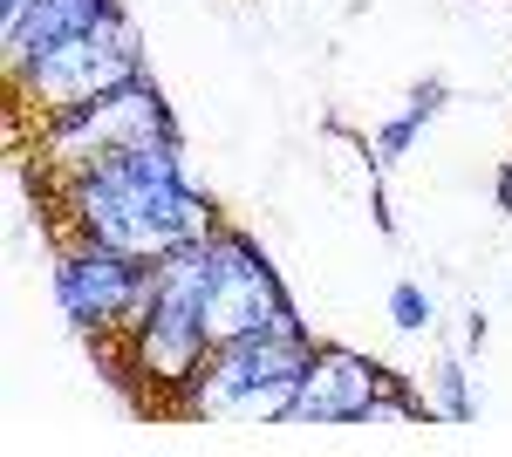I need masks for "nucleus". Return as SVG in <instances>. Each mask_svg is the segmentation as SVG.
I'll return each instance as SVG.
<instances>
[{"mask_svg":"<svg viewBox=\"0 0 512 457\" xmlns=\"http://www.w3.org/2000/svg\"><path fill=\"white\" fill-rule=\"evenodd\" d=\"M178 151H185V137L151 144V151H117L62 185H48L55 191V239H96L144 267H158L178 246L212 239L226 219H219L212 191H192L178 178Z\"/></svg>","mask_w":512,"mask_h":457,"instance_id":"nucleus-1","label":"nucleus"},{"mask_svg":"<svg viewBox=\"0 0 512 457\" xmlns=\"http://www.w3.org/2000/svg\"><path fill=\"white\" fill-rule=\"evenodd\" d=\"M117 14H123V0H0V62L14 76L35 55H48V48H62L76 35H96Z\"/></svg>","mask_w":512,"mask_h":457,"instance_id":"nucleus-8","label":"nucleus"},{"mask_svg":"<svg viewBox=\"0 0 512 457\" xmlns=\"http://www.w3.org/2000/svg\"><path fill=\"white\" fill-rule=\"evenodd\" d=\"M417 403H424V423H465L478 410L472 403V376H465V362L458 355H437L431 376L417 382Z\"/></svg>","mask_w":512,"mask_h":457,"instance_id":"nucleus-9","label":"nucleus"},{"mask_svg":"<svg viewBox=\"0 0 512 457\" xmlns=\"http://www.w3.org/2000/svg\"><path fill=\"white\" fill-rule=\"evenodd\" d=\"M308 355H315L308 321H294V328H267V335H246V342H219L205 362H198V376L171 396L164 417H178V423H226V410H233L246 389L280 382V376H301Z\"/></svg>","mask_w":512,"mask_h":457,"instance_id":"nucleus-6","label":"nucleus"},{"mask_svg":"<svg viewBox=\"0 0 512 457\" xmlns=\"http://www.w3.org/2000/svg\"><path fill=\"white\" fill-rule=\"evenodd\" d=\"M403 376H390L376 355L342 342H315L301 389H294V423H315V430H369L376 403L390 396Z\"/></svg>","mask_w":512,"mask_h":457,"instance_id":"nucleus-7","label":"nucleus"},{"mask_svg":"<svg viewBox=\"0 0 512 457\" xmlns=\"http://www.w3.org/2000/svg\"><path fill=\"white\" fill-rule=\"evenodd\" d=\"M137 76H151V69H144V35H137L130 14L103 21L96 35H76V41H62V48H48V55H35L28 69L7 76V89H14V110H7L14 151L28 144V123L41 130L55 116H76L89 103L130 89Z\"/></svg>","mask_w":512,"mask_h":457,"instance_id":"nucleus-2","label":"nucleus"},{"mask_svg":"<svg viewBox=\"0 0 512 457\" xmlns=\"http://www.w3.org/2000/svg\"><path fill=\"white\" fill-rule=\"evenodd\" d=\"M55 301L89 342L130 335L151 314V267L96 239H55Z\"/></svg>","mask_w":512,"mask_h":457,"instance_id":"nucleus-4","label":"nucleus"},{"mask_svg":"<svg viewBox=\"0 0 512 457\" xmlns=\"http://www.w3.org/2000/svg\"><path fill=\"white\" fill-rule=\"evenodd\" d=\"M171 137H178V116L164 103V89L151 76H137L130 89L89 103V110L41 123L35 137L21 144V164H41V185H62V178H76V171L103 164V157L151 151V144H171Z\"/></svg>","mask_w":512,"mask_h":457,"instance_id":"nucleus-3","label":"nucleus"},{"mask_svg":"<svg viewBox=\"0 0 512 457\" xmlns=\"http://www.w3.org/2000/svg\"><path fill=\"white\" fill-rule=\"evenodd\" d=\"M301 314L287 301L280 273L267 267V253L246 239L239 226L212 232V267H205V294H198V328L219 342H246V335H267V328H294Z\"/></svg>","mask_w":512,"mask_h":457,"instance_id":"nucleus-5","label":"nucleus"},{"mask_svg":"<svg viewBox=\"0 0 512 457\" xmlns=\"http://www.w3.org/2000/svg\"><path fill=\"white\" fill-rule=\"evenodd\" d=\"M390 321L403 328V335H431L437 328V294L424 287V280H396L390 287Z\"/></svg>","mask_w":512,"mask_h":457,"instance_id":"nucleus-10","label":"nucleus"},{"mask_svg":"<svg viewBox=\"0 0 512 457\" xmlns=\"http://www.w3.org/2000/svg\"><path fill=\"white\" fill-rule=\"evenodd\" d=\"M492 191H499V212H512V157L499 164V185H492Z\"/></svg>","mask_w":512,"mask_h":457,"instance_id":"nucleus-11","label":"nucleus"}]
</instances>
